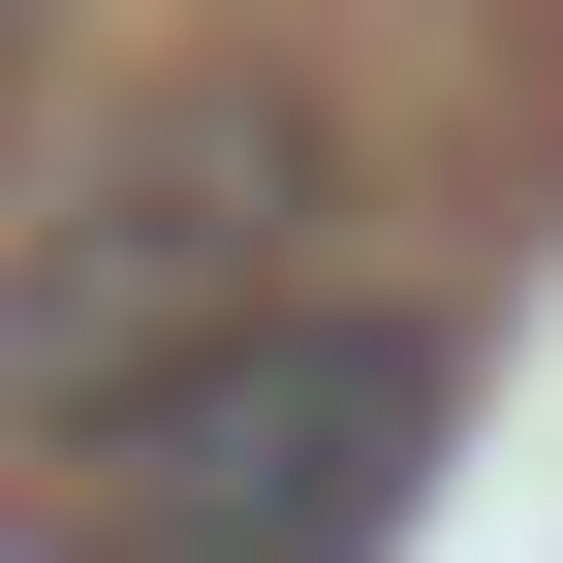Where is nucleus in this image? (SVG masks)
I'll list each match as a JSON object with an SVG mask.
<instances>
[{
	"label": "nucleus",
	"mask_w": 563,
	"mask_h": 563,
	"mask_svg": "<svg viewBox=\"0 0 563 563\" xmlns=\"http://www.w3.org/2000/svg\"><path fill=\"white\" fill-rule=\"evenodd\" d=\"M251 313H313V95H157V125H95V188L0 251V470L157 439Z\"/></svg>",
	"instance_id": "1"
},
{
	"label": "nucleus",
	"mask_w": 563,
	"mask_h": 563,
	"mask_svg": "<svg viewBox=\"0 0 563 563\" xmlns=\"http://www.w3.org/2000/svg\"><path fill=\"white\" fill-rule=\"evenodd\" d=\"M125 470V563H376L407 532V470H439V313H251L220 376L157 407V439H95Z\"/></svg>",
	"instance_id": "2"
},
{
	"label": "nucleus",
	"mask_w": 563,
	"mask_h": 563,
	"mask_svg": "<svg viewBox=\"0 0 563 563\" xmlns=\"http://www.w3.org/2000/svg\"><path fill=\"white\" fill-rule=\"evenodd\" d=\"M32 32H63V0H0V95H32Z\"/></svg>",
	"instance_id": "3"
}]
</instances>
